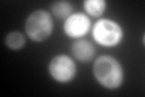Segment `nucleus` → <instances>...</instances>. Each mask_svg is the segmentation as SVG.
I'll list each match as a JSON object with an SVG mask.
<instances>
[{
    "label": "nucleus",
    "mask_w": 145,
    "mask_h": 97,
    "mask_svg": "<svg viewBox=\"0 0 145 97\" xmlns=\"http://www.w3.org/2000/svg\"><path fill=\"white\" fill-rule=\"evenodd\" d=\"M92 38L104 48H115L123 40L125 32L122 26L110 18H101L92 26Z\"/></svg>",
    "instance_id": "nucleus-3"
},
{
    "label": "nucleus",
    "mask_w": 145,
    "mask_h": 97,
    "mask_svg": "<svg viewBox=\"0 0 145 97\" xmlns=\"http://www.w3.org/2000/svg\"><path fill=\"white\" fill-rule=\"evenodd\" d=\"M51 13L58 18V20H67L71 13H74V6L72 4L65 0H59L51 4Z\"/></svg>",
    "instance_id": "nucleus-7"
},
{
    "label": "nucleus",
    "mask_w": 145,
    "mask_h": 97,
    "mask_svg": "<svg viewBox=\"0 0 145 97\" xmlns=\"http://www.w3.org/2000/svg\"><path fill=\"white\" fill-rule=\"evenodd\" d=\"M92 71L96 81L106 90H117L123 84V67L110 55H102L94 59Z\"/></svg>",
    "instance_id": "nucleus-1"
},
{
    "label": "nucleus",
    "mask_w": 145,
    "mask_h": 97,
    "mask_svg": "<svg viewBox=\"0 0 145 97\" xmlns=\"http://www.w3.org/2000/svg\"><path fill=\"white\" fill-rule=\"evenodd\" d=\"M5 44L12 51H20L25 46V36L21 32H10L5 38Z\"/></svg>",
    "instance_id": "nucleus-9"
},
{
    "label": "nucleus",
    "mask_w": 145,
    "mask_h": 97,
    "mask_svg": "<svg viewBox=\"0 0 145 97\" xmlns=\"http://www.w3.org/2000/svg\"><path fill=\"white\" fill-rule=\"evenodd\" d=\"M72 57L80 62H89L94 58L96 48L91 41L86 39H75L70 46Z\"/></svg>",
    "instance_id": "nucleus-6"
},
{
    "label": "nucleus",
    "mask_w": 145,
    "mask_h": 97,
    "mask_svg": "<svg viewBox=\"0 0 145 97\" xmlns=\"http://www.w3.org/2000/svg\"><path fill=\"white\" fill-rule=\"evenodd\" d=\"M82 7L86 11V15L89 17L99 18L106 9V1L105 0H85L82 3Z\"/></svg>",
    "instance_id": "nucleus-8"
},
{
    "label": "nucleus",
    "mask_w": 145,
    "mask_h": 97,
    "mask_svg": "<svg viewBox=\"0 0 145 97\" xmlns=\"http://www.w3.org/2000/svg\"><path fill=\"white\" fill-rule=\"evenodd\" d=\"M27 36L34 43H42L51 36L53 32V20L46 10H34L27 17L24 23Z\"/></svg>",
    "instance_id": "nucleus-2"
},
{
    "label": "nucleus",
    "mask_w": 145,
    "mask_h": 97,
    "mask_svg": "<svg viewBox=\"0 0 145 97\" xmlns=\"http://www.w3.org/2000/svg\"><path fill=\"white\" fill-rule=\"evenodd\" d=\"M76 63L70 56L64 53L56 55L48 63V74L54 81L67 84L75 79L76 77Z\"/></svg>",
    "instance_id": "nucleus-4"
},
{
    "label": "nucleus",
    "mask_w": 145,
    "mask_h": 97,
    "mask_svg": "<svg viewBox=\"0 0 145 97\" xmlns=\"http://www.w3.org/2000/svg\"><path fill=\"white\" fill-rule=\"evenodd\" d=\"M92 28L91 17L84 12H74L63 23V32L71 39H81Z\"/></svg>",
    "instance_id": "nucleus-5"
}]
</instances>
